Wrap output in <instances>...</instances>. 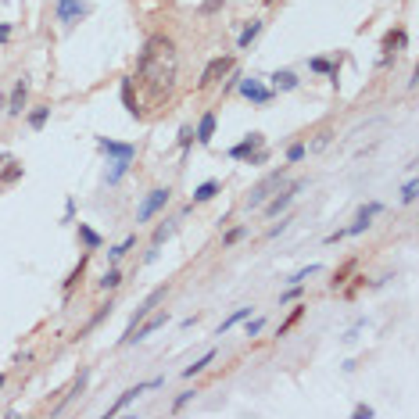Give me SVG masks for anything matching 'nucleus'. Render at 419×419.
<instances>
[{"mask_svg":"<svg viewBox=\"0 0 419 419\" xmlns=\"http://www.w3.org/2000/svg\"><path fill=\"white\" fill-rule=\"evenodd\" d=\"M190 140H194V130H183V133H179V143H183V151L190 148Z\"/></svg>","mask_w":419,"mask_h":419,"instance_id":"nucleus-35","label":"nucleus"},{"mask_svg":"<svg viewBox=\"0 0 419 419\" xmlns=\"http://www.w3.org/2000/svg\"><path fill=\"white\" fill-rule=\"evenodd\" d=\"M272 90H298V75L294 72H272Z\"/></svg>","mask_w":419,"mask_h":419,"instance_id":"nucleus-17","label":"nucleus"},{"mask_svg":"<svg viewBox=\"0 0 419 419\" xmlns=\"http://www.w3.org/2000/svg\"><path fill=\"white\" fill-rule=\"evenodd\" d=\"M54 8H57V18L65 26H75L87 18V4H82V0H54Z\"/></svg>","mask_w":419,"mask_h":419,"instance_id":"nucleus-7","label":"nucleus"},{"mask_svg":"<svg viewBox=\"0 0 419 419\" xmlns=\"http://www.w3.org/2000/svg\"><path fill=\"white\" fill-rule=\"evenodd\" d=\"M219 8H222V0H208V4H204L201 11H204V15H212V11H219Z\"/></svg>","mask_w":419,"mask_h":419,"instance_id":"nucleus-36","label":"nucleus"},{"mask_svg":"<svg viewBox=\"0 0 419 419\" xmlns=\"http://www.w3.org/2000/svg\"><path fill=\"white\" fill-rule=\"evenodd\" d=\"M104 316H112V305H104V308H100V312H97V316H93V319H90V323H87V330H82V333H90V330H93V326H97V323H100V319H104ZM82 333H79V337H82Z\"/></svg>","mask_w":419,"mask_h":419,"instance_id":"nucleus-30","label":"nucleus"},{"mask_svg":"<svg viewBox=\"0 0 419 419\" xmlns=\"http://www.w3.org/2000/svg\"><path fill=\"white\" fill-rule=\"evenodd\" d=\"M212 362H215V351H208V355H201V359H197L194 366H186V369H183V376H197V373H204Z\"/></svg>","mask_w":419,"mask_h":419,"instance_id":"nucleus-21","label":"nucleus"},{"mask_svg":"<svg viewBox=\"0 0 419 419\" xmlns=\"http://www.w3.org/2000/svg\"><path fill=\"white\" fill-rule=\"evenodd\" d=\"M402 201H405V204H412V201H416V179H409V183H405V190H402Z\"/></svg>","mask_w":419,"mask_h":419,"instance_id":"nucleus-31","label":"nucleus"},{"mask_svg":"<svg viewBox=\"0 0 419 419\" xmlns=\"http://www.w3.org/2000/svg\"><path fill=\"white\" fill-rule=\"evenodd\" d=\"M22 108H26V79H18L15 82V90H11V115H22Z\"/></svg>","mask_w":419,"mask_h":419,"instance_id":"nucleus-18","label":"nucleus"},{"mask_svg":"<svg viewBox=\"0 0 419 419\" xmlns=\"http://www.w3.org/2000/svg\"><path fill=\"white\" fill-rule=\"evenodd\" d=\"M262 143H265V136L262 133H251L247 140H240L233 151H229V158H237V161H251V154H258L262 151Z\"/></svg>","mask_w":419,"mask_h":419,"instance_id":"nucleus-10","label":"nucleus"},{"mask_svg":"<svg viewBox=\"0 0 419 419\" xmlns=\"http://www.w3.org/2000/svg\"><path fill=\"white\" fill-rule=\"evenodd\" d=\"M376 212H380V204H376V201H373V204H366L362 212L355 215V222H351L348 229H341V233H344V237H355V233H362V229H369V226H373V219H376Z\"/></svg>","mask_w":419,"mask_h":419,"instance_id":"nucleus-11","label":"nucleus"},{"mask_svg":"<svg viewBox=\"0 0 419 419\" xmlns=\"http://www.w3.org/2000/svg\"><path fill=\"white\" fill-rule=\"evenodd\" d=\"M8 36H11V29H8V26H0V44H8Z\"/></svg>","mask_w":419,"mask_h":419,"instance_id":"nucleus-38","label":"nucleus"},{"mask_svg":"<svg viewBox=\"0 0 419 419\" xmlns=\"http://www.w3.org/2000/svg\"><path fill=\"white\" fill-rule=\"evenodd\" d=\"M165 323H169V316H165V312H151V316L143 319V326H140V330H133V333H130V337H125L122 344H133V341H148L151 333H154V330H161Z\"/></svg>","mask_w":419,"mask_h":419,"instance_id":"nucleus-8","label":"nucleus"},{"mask_svg":"<svg viewBox=\"0 0 419 419\" xmlns=\"http://www.w3.org/2000/svg\"><path fill=\"white\" fill-rule=\"evenodd\" d=\"M229 69H233V57H212V61L204 65V72H201V79H197V87H201V90L215 87L222 75H229Z\"/></svg>","mask_w":419,"mask_h":419,"instance_id":"nucleus-5","label":"nucleus"},{"mask_svg":"<svg viewBox=\"0 0 419 419\" xmlns=\"http://www.w3.org/2000/svg\"><path fill=\"white\" fill-rule=\"evenodd\" d=\"M244 319H251V308H247V305H244V308H237V312H233V316H229V319H222V326H219V337H222L226 330H233L237 323H244Z\"/></svg>","mask_w":419,"mask_h":419,"instance_id":"nucleus-19","label":"nucleus"},{"mask_svg":"<svg viewBox=\"0 0 419 419\" xmlns=\"http://www.w3.org/2000/svg\"><path fill=\"white\" fill-rule=\"evenodd\" d=\"M258 33H262V22H251V26L240 33V39H237V44H240V47H247V44H251V39H255Z\"/></svg>","mask_w":419,"mask_h":419,"instance_id":"nucleus-25","label":"nucleus"},{"mask_svg":"<svg viewBox=\"0 0 419 419\" xmlns=\"http://www.w3.org/2000/svg\"><path fill=\"white\" fill-rule=\"evenodd\" d=\"M280 183H283V169H276V172H272V176H265L258 186H255V190H251L247 194V201H244V208H247V212H251V208H262L269 197H272V190H280Z\"/></svg>","mask_w":419,"mask_h":419,"instance_id":"nucleus-3","label":"nucleus"},{"mask_svg":"<svg viewBox=\"0 0 419 419\" xmlns=\"http://www.w3.org/2000/svg\"><path fill=\"white\" fill-rule=\"evenodd\" d=\"M197 143H212V136H215V115L208 112V115H201V122H197Z\"/></svg>","mask_w":419,"mask_h":419,"instance_id":"nucleus-16","label":"nucleus"},{"mask_svg":"<svg viewBox=\"0 0 419 419\" xmlns=\"http://www.w3.org/2000/svg\"><path fill=\"white\" fill-rule=\"evenodd\" d=\"M22 161H18L15 154H0V183H18V179H22Z\"/></svg>","mask_w":419,"mask_h":419,"instance_id":"nucleus-14","label":"nucleus"},{"mask_svg":"<svg viewBox=\"0 0 419 419\" xmlns=\"http://www.w3.org/2000/svg\"><path fill=\"white\" fill-rule=\"evenodd\" d=\"M240 93H244L251 104H269V100H272V90L262 87V79H240Z\"/></svg>","mask_w":419,"mask_h":419,"instance_id":"nucleus-12","label":"nucleus"},{"mask_svg":"<svg viewBox=\"0 0 419 419\" xmlns=\"http://www.w3.org/2000/svg\"><path fill=\"white\" fill-rule=\"evenodd\" d=\"M405 29H391L387 36H384V61H391V54H398V51H402L405 47Z\"/></svg>","mask_w":419,"mask_h":419,"instance_id":"nucleus-15","label":"nucleus"},{"mask_svg":"<svg viewBox=\"0 0 419 419\" xmlns=\"http://www.w3.org/2000/svg\"><path fill=\"white\" fill-rule=\"evenodd\" d=\"M169 197H172V190L169 186H158V190H151L148 197L140 201V208H136V222H148L151 215H158L165 204H169Z\"/></svg>","mask_w":419,"mask_h":419,"instance_id":"nucleus-4","label":"nucleus"},{"mask_svg":"<svg viewBox=\"0 0 419 419\" xmlns=\"http://www.w3.org/2000/svg\"><path fill=\"white\" fill-rule=\"evenodd\" d=\"M165 294H169V287H158V290H151V294H148V298L140 301V308L133 312V319H130V330H133L136 323H143V319H148L151 312L158 308V301H165ZM130 330H125V333H130Z\"/></svg>","mask_w":419,"mask_h":419,"instance_id":"nucleus-6","label":"nucleus"},{"mask_svg":"<svg viewBox=\"0 0 419 419\" xmlns=\"http://www.w3.org/2000/svg\"><path fill=\"white\" fill-rule=\"evenodd\" d=\"M176 75H179V54L176 44L169 36H151L140 51V65H136V79L148 87V93L154 100H165L176 87Z\"/></svg>","mask_w":419,"mask_h":419,"instance_id":"nucleus-1","label":"nucleus"},{"mask_svg":"<svg viewBox=\"0 0 419 419\" xmlns=\"http://www.w3.org/2000/svg\"><path fill=\"white\" fill-rule=\"evenodd\" d=\"M308 65H312V72H326V75H337V69H333L326 57H312Z\"/></svg>","mask_w":419,"mask_h":419,"instance_id":"nucleus-26","label":"nucleus"},{"mask_svg":"<svg viewBox=\"0 0 419 419\" xmlns=\"http://www.w3.org/2000/svg\"><path fill=\"white\" fill-rule=\"evenodd\" d=\"M301 186H305V183L298 179V183H290V186H287V190H283L280 197H272V201H265V204H262V208H265V215H280L283 208H287L290 201H294V194L301 190Z\"/></svg>","mask_w":419,"mask_h":419,"instance_id":"nucleus-13","label":"nucleus"},{"mask_svg":"<svg viewBox=\"0 0 419 419\" xmlns=\"http://www.w3.org/2000/svg\"><path fill=\"white\" fill-rule=\"evenodd\" d=\"M305 158V143H294V148L287 151V161H301Z\"/></svg>","mask_w":419,"mask_h":419,"instance_id":"nucleus-33","label":"nucleus"},{"mask_svg":"<svg viewBox=\"0 0 419 419\" xmlns=\"http://www.w3.org/2000/svg\"><path fill=\"white\" fill-rule=\"evenodd\" d=\"M319 272V265H308V269H301V272H294V276H290V283H305L308 276H316Z\"/></svg>","mask_w":419,"mask_h":419,"instance_id":"nucleus-28","label":"nucleus"},{"mask_svg":"<svg viewBox=\"0 0 419 419\" xmlns=\"http://www.w3.org/2000/svg\"><path fill=\"white\" fill-rule=\"evenodd\" d=\"M79 237H82V244H87L90 251H93V247H100V237L93 233V229H90V226H82V222H79Z\"/></svg>","mask_w":419,"mask_h":419,"instance_id":"nucleus-23","label":"nucleus"},{"mask_svg":"<svg viewBox=\"0 0 419 419\" xmlns=\"http://www.w3.org/2000/svg\"><path fill=\"white\" fill-rule=\"evenodd\" d=\"M355 416H359V419H369V416H373V409H369V405H359V409H355Z\"/></svg>","mask_w":419,"mask_h":419,"instance_id":"nucleus-37","label":"nucleus"},{"mask_svg":"<svg viewBox=\"0 0 419 419\" xmlns=\"http://www.w3.org/2000/svg\"><path fill=\"white\" fill-rule=\"evenodd\" d=\"M47 115H51V108H47V104H44V108H36V112H29V125H33V130H44Z\"/></svg>","mask_w":419,"mask_h":419,"instance_id":"nucleus-22","label":"nucleus"},{"mask_svg":"<svg viewBox=\"0 0 419 419\" xmlns=\"http://www.w3.org/2000/svg\"><path fill=\"white\" fill-rule=\"evenodd\" d=\"M118 283H122V272H118V269H108V272H104V280H100L104 290H115Z\"/></svg>","mask_w":419,"mask_h":419,"instance_id":"nucleus-24","label":"nucleus"},{"mask_svg":"<svg viewBox=\"0 0 419 419\" xmlns=\"http://www.w3.org/2000/svg\"><path fill=\"white\" fill-rule=\"evenodd\" d=\"M97 148L112 158V161H108V165H112V169H108V183L115 186L125 172H130V165H133V158H136V148H133V143H115V140H108V136H100Z\"/></svg>","mask_w":419,"mask_h":419,"instance_id":"nucleus-2","label":"nucleus"},{"mask_svg":"<svg viewBox=\"0 0 419 419\" xmlns=\"http://www.w3.org/2000/svg\"><path fill=\"white\" fill-rule=\"evenodd\" d=\"M194 394H197V391H183V394L176 398V402H172V412H179V409H183L186 402H190V398H194Z\"/></svg>","mask_w":419,"mask_h":419,"instance_id":"nucleus-32","label":"nucleus"},{"mask_svg":"<svg viewBox=\"0 0 419 419\" xmlns=\"http://www.w3.org/2000/svg\"><path fill=\"white\" fill-rule=\"evenodd\" d=\"M262 326H265V319H255V323H247V337H258V333H262Z\"/></svg>","mask_w":419,"mask_h":419,"instance_id":"nucleus-34","label":"nucleus"},{"mask_svg":"<svg viewBox=\"0 0 419 419\" xmlns=\"http://www.w3.org/2000/svg\"><path fill=\"white\" fill-rule=\"evenodd\" d=\"M215 194H219V183H215V179H208V183H201L197 190H194V201H197V204H201V201H212Z\"/></svg>","mask_w":419,"mask_h":419,"instance_id":"nucleus-20","label":"nucleus"},{"mask_svg":"<svg viewBox=\"0 0 419 419\" xmlns=\"http://www.w3.org/2000/svg\"><path fill=\"white\" fill-rule=\"evenodd\" d=\"M161 384H165V380H151V384H136V387H130V391H122V394H118V402L108 409V416H118V412H122L125 405H130V402H136V398H140L143 391H151V387H161Z\"/></svg>","mask_w":419,"mask_h":419,"instance_id":"nucleus-9","label":"nucleus"},{"mask_svg":"<svg viewBox=\"0 0 419 419\" xmlns=\"http://www.w3.org/2000/svg\"><path fill=\"white\" fill-rule=\"evenodd\" d=\"M244 233H247V229H244V226H237V229H229V233L222 237V244H226V247H233V244H237V240H240Z\"/></svg>","mask_w":419,"mask_h":419,"instance_id":"nucleus-29","label":"nucleus"},{"mask_svg":"<svg viewBox=\"0 0 419 419\" xmlns=\"http://www.w3.org/2000/svg\"><path fill=\"white\" fill-rule=\"evenodd\" d=\"M133 244H136V237H125V240H122L118 247H112V251H108V255H112V262H118V258L125 255V251H130V247H133Z\"/></svg>","mask_w":419,"mask_h":419,"instance_id":"nucleus-27","label":"nucleus"}]
</instances>
